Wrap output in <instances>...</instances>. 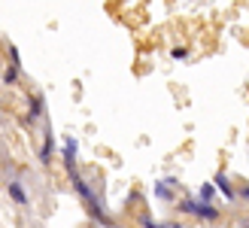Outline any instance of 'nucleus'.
Here are the masks:
<instances>
[{
  "label": "nucleus",
  "mask_w": 249,
  "mask_h": 228,
  "mask_svg": "<svg viewBox=\"0 0 249 228\" xmlns=\"http://www.w3.org/2000/svg\"><path fill=\"white\" fill-rule=\"evenodd\" d=\"M213 198H216V186H213V183H204V186H201V192H197V201H204V204H210Z\"/></svg>",
  "instance_id": "obj_11"
},
{
  "label": "nucleus",
  "mask_w": 249,
  "mask_h": 228,
  "mask_svg": "<svg viewBox=\"0 0 249 228\" xmlns=\"http://www.w3.org/2000/svg\"><path fill=\"white\" fill-rule=\"evenodd\" d=\"M170 58H173V61H185V58H189V49H185V46L170 49Z\"/></svg>",
  "instance_id": "obj_14"
},
{
  "label": "nucleus",
  "mask_w": 249,
  "mask_h": 228,
  "mask_svg": "<svg viewBox=\"0 0 249 228\" xmlns=\"http://www.w3.org/2000/svg\"><path fill=\"white\" fill-rule=\"evenodd\" d=\"M195 216L201 219V222H216L219 219V210L213 204H204V201H197V207H195Z\"/></svg>",
  "instance_id": "obj_8"
},
{
  "label": "nucleus",
  "mask_w": 249,
  "mask_h": 228,
  "mask_svg": "<svg viewBox=\"0 0 249 228\" xmlns=\"http://www.w3.org/2000/svg\"><path fill=\"white\" fill-rule=\"evenodd\" d=\"M173 189H179V183L173 180V176H164V180H158L155 195H158L161 201H170V198H173Z\"/></svg>",
  "instance_id": "obj_7"
},
{
  "label": "nucleus",
  "mask_w": 249,
  "mask_h": 228,
  "mask_svg": "<svg viewBox=\"0 0 249 228\" xmlns=\"http://www.w3.org/2000/svg\"><path fill=\"white\" fill-rule=\"evenodd\" d=\"M52 155H55V134H52V128H46L43 131V146H40V164H49Z\"/></svg>",
  "instance_id": "obj_6"
},
{
  "label": "nucleus",
  "mask_w": 249,
  "mask_h": 228,
  "mask_svg": "<svg viewBox=\"0 0 249 228\" xmlns=\"http://www.w3.org/2000/svg\"><path fill=\"white\" fill-rule=\"evenodd\" d=\"M6 192H9V198L16 201L18 207H28L31 204V195H28V189L21 186V180H9L6 183Z\"/></svg>",
  "instance_id": "obj_2"
},
{
  "label": "nucleus",
  "mask_w": 249,
  "mask_h": 228,
  "mask_svg": "<svg viewBox=\"0 0 249 228\" xmlns=\"http://www.w3.org/2000/svg\"><path fill=\"white\" fill-rule=\"evenodd\" d=\"M237 198H243L246 204H249V186H243V189H240V192H237Z\"/></svg>",
  "instance_id": "obj_15"
},
{
  "label": "nucleus",
  "mask_w": 249,
  "mask_h": 228,
  "mask_svg": "<svg viewBox=\"0 0 249 228\" xmlns=\"http://www.w3.org/2000/svg\"><path fill=\"white\" fill-rule=\"evenodd\" d=\"M18 73H21V67H16V64L3 67V85H16L18 82Z\"/></svg>",
  "instance_id": "obj_10"
},
{
  "label": "nucleus",
  "mask_w": 249,
  "mask_h": 228,
  "mask_svg": "<svg viewBox=\"0 0 249 228\" xmlns=\"http://www.w3.org/2000/svg\"><path fill=\"white\" fill-rule=\"evenodd\" d=\"M195 207H197L195 198H182V201H179V210H182V213H192V216H195Z\"/></svg>",
  "instance_id": "obj_12"
},
{
  "label": "nucleus",
  "mask_w": 249,
  "mask_h": 228,
  "mask_svg": "<svg viewBox=\"0 0 249 228\" xmlns=\"http://www.w3.org/2000/svg\"><path fill=\"white\" fill-rule=\"evenodd\" d=\"M6 55H9V64L21 67V55H18V49H16V46H6Z\"/></svg>",
  "instance_id": "obj_13"
},
{
  "label": "nucleus",
  "mask_w": 249,
  "mask_h": 228,
  "mask_svg": "<svg viewBox=\"0 0 249 228\" xmlns=\"http://www.w3.org/2000/svg\"><path fill=\"white\" fill-rule=\"evenodd\" d=\"M140 228H182L179 222H155L152 216H140Z\"/></svg>",
  "instance_id": "obj_9"
},
{
  "label": "nucleus",
  "mask_w": 249,
  "mask_h": 228,
  "mask_svg": "<svg viewBox=\"0 0 249 228\" xmlns=\"http://www.w3.org/2000/svg\"><path fill=\"white\" fill-rule=\"evenodd\" d=\"M240 228H249V222H243V225H240Z\"/></svg>",
  "instance_id": "obj_16"
},
{
  "label": "nucleus",
  "mask_w": 249,
  "mask_h": 228,
  "mask_svg": "<svg viewBox=\"0 0 249 228\" xmlns=\"http://www.w3.org/2000/svg\"><path fill=\"white\" fill-rule=\"evenodd\" d=\"M43 113H46V100H43V95H31V97H28V119H24V122L34 125L36 119L43 116Z\"/></svg>",
  "instance_id": "obj_4"
},
{
  "label": "nucleus",
  "mask_w": 249,
  "mask_h": 228,
  "mask_svg": "<svg viewBox=\"0 0 249 228\" xmlns=\"http://www.w3.org/2000/svg\"><path fill=\"white\" fill-rule=\"evenodd\" d=\"M76 152H79V143H76V137H67L64 140V168H67V173L70 171H76Z\"/></svg>",
  "instance_id": "obj_5"
},
{
  "label": "nucleus",
  "mask_w": 249,
  "mask_h": 228,
  "mask_svg": "<svg viewBox=\"0 0 249 228\" xmlns=\"http://www.w3.org/2000/svg\"><path fill=\"white\" fill-rule=\"evenodd\" d=\"M67 176H70V183H73V189H76V195H79V201H82V204H85V210H89L91 216H94V222H101V225H107V228H113V219L107 216V210H104V204H101V201H97V195H94V189H91V186H89V183H85L82 176H79V171H70Z\"/></svg>",
  "instance_id": "obj_1"
},
{
  "label": "nucleus",
  "mask_w": 249,
  "mask_h": 228,
  "mask_svg": "<svg viewBox=\"0 0 249 228\" xmlns=\"http://www.w3.org/2000/svg\"><path fill=\"white\" fill-rule=\"evenodd\" d=\"M213 186L222 192V198H225L228 204H231V201H237V192H234V186H231V180H228V173H225V171H219V173L213 176Z\"/></svg>",
  "instance_id": "obj_3"
}]
</instances>
